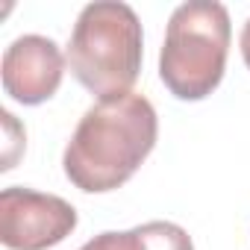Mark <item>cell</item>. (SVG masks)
<instances>
[{
  "label": "cell",
  "instance_id": "6da1fadb",
  "mask_svg": "<svg viewBox=\"0 0 250 250\" xmlns=\"http://www.w3.org/2000/svg\"><path fill=\"white\" fill-rule=\"evenodd\" d=\"M159 118L145 94H121L94 103L65 145V177L88 194L115 191L156 147Z\"/></svg>",
  "mask_w": 250,
  "mask_h": 250
},
{
  "label": "cell",
  "instance_id": "7a4b0ae2",
  "mask_svg": "<svg viewBox=\"0 0 250 250\" xmlns=\"http://www.w3.org/2000/svg\"><path fill=\"white\" fill-rule=\"evenodd\" d=\"M142 21L121 0H97L83 6L71 42L68 65L80 85L100 100L130 94L142 71Z\"/></svg>",
  "mask_w": 250,
  "mask_h": 250
},
{
  "label": "cell",
  "instance_id": "3957f363",
  "mask_svg": "<svg viewBox=\"0 0 250 250\" xmlns=\"http://www.w3.org/2000/svg\"><path fill=\"white\" fill-rule=\"evenodd\" d=\"M229 12L218 0L180 3L165 27L159 53V77L180 100L209 97L227 71L229 53Z\"/></svg>",
  "mask_w": 250,
  "mask_h": 250
},
{
  "label": "cell",
  "instance_id": "277c9868",
  "mask_svg": "<svg viewBox=\"0 0 250 250\" xmlns=\"http://www.w3.org/2000/svg\"><path fill=\"white\" fill-rule=\"evenodd\" d=\"M77 229V209L44 191L9 186L0 191V241L9 250H47Z\"/></svg>",
  "mask_w": 250,
  "mask_h": 250
},
{
  "label": "cell",
  "instance_id": "5b68a950",
  "mask_svg": "<svg viewBox=\"0 0 250 250\" xmlns=\"http://www.w3.org/2000/svg\"><path fill=\"white\" fill-rule=\"evenodd\" d=\"M0 74H3V91L12 100L39 106L56 94L65 74V56L53 39L30 33L6 47Z\"/></svg>",
  "mask_w": 250,
  "mask_h": 250
},
{
  "label": "cell",
  "instance_id": "8992f818",
  "mask_svg": "<svg viewBox=\"0 0 250 250\" xmlns=\"http://www.w3.org/2000/svg\"><path fill=\"white\" fill-rule=\"evenodd\" d=\"M80 250H145V241L139 227H133L127 232H100L91 241H85Z\"/></svg>",
  "mask_w": 250,
  "mask_h": 250
},
{
  "label": "cell",
  "instance_id": "52a82bcc",
  "mask_svg": "<svg viewBox=\"0 0 250 250\" xmlns=\"http://www.w3.org/2000/svg\"><path fill=\"white\" fill-rule=\"evenodd\" d=\"M241 56H244V65L250 68V18H247V24L241 30Z\"/></svg>",
  "mask_w": 250,
  "mask_h": 250
}]
</instances>
